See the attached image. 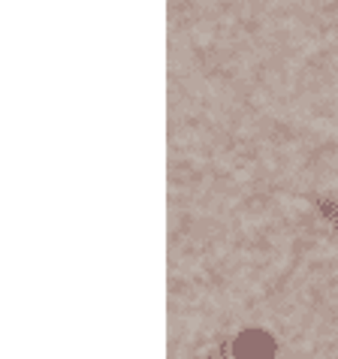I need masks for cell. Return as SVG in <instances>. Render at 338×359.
Instances as JSON below:
<instances>
[{
	"label": "cell",
	"instance_id": "cell-1",
	"mask_svg": "<svg viewBox=\"0 0 338 359\" xmlns=\"http://www.w3.org/2000/svg\"><path fill=\"white\" fill-rule=\"evenodd\" d=\"M236 359H272L275 356V338L263 329H248L233 344Z\"/></svg>",
	"mask_w": 338,
	"mask_h": 359
}]
</instances>
